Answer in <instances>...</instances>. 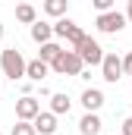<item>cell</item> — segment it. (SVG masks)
<instances>
[{
    "instance_id": "cell-10",
    "label": "cell",
    "mask_w": 132,
    "mask_h": 135,
    "mask_svg": "<svg viewBox=\"0 0 132 135\" xmlns=\"http://www.w3.org/2000/svg\"><path fill=\"white\" fill-rule=\"evenodd\" d=\"M101 129H104L101 116L91 113V110H85V116L79 119V132H82V135H101Z\"/></svg>"
},
{
    "instance_id": "cell-9",
    "label": "cell",
    "mask_w": 132,
    "mask_h": 135,
    "mask_svg": "<svg viewBox=\"0 0 132 135\" xmlns=\"http://www.w3.org/2000/svg\"><path fill=\"white\" fill-rule=\"evenodd\" d=\"M79 101H82V107H85V110H91V113H98L101 107H104V101H107V98H104V91H101V88H85Z\"/></svg>"
},
{
    "instance_id": "cell-3",
    "label": "cell",
    "mask_w": 132,
    "mask_h": 135,
    "mask_svg": "<svg viewBox=\"0 0 132 135\" xmlns=\"http://www.w3.org/2000/svg\"><path fill=\"white\" fill-rule=\"evenodd\" d=\"M95 25H98L101 35H116V32H123V28L129 25V19H126V13H120V9H107V13H98Z\"/></svg>"
},
{
    "instance_id": "cell-7",
    "label": "cell",
    "mask_w": 132,
    "mask_h": 135,
    "mask_svg": "<svg viewBox=\"0 0 132 135\" xmlns=\"http://www.w3.org/2000/svg\"><path fill=\"white\" fill-rule=\"evenodd\" d=\"M38 113H41V104H38V98H32V94H22V98L16 101V119H29V123H32Z\"/></svg>"
},
{
    "instance_id": "cell-11",
    "label": "cell",
    "mask_w": 132,
    "mask_h": 135,
    "mask_svg": "<svg viewBox=\"0 0 132 135\" xmlns=\"http://www.w3.org/2000/svg\"><path fill=\"white\" fill-rule=\"evenodd\" d=\"M29 35H32L35 44H47V41H54V25L50 22H35V25H29Z\"/></svg>"
},
{
    "instance_id": "cell-4",
    "label": "cell",
    "mask_w": 132,
    "mask_h": 135,
    "mask_svg": "<svg viewBox=\"0 0 132 135\" xmlns=\"http://www.w3.org/2000/svg\"><path fill=\"white\" fill-rule=\"evenodd\" d=\"M76 50H79V57L85 60V66H101V63H104V47H101L91 35H85V38L76 44Z\"/></svg>"
},
{
    "instance_id": "cell-21",
    "label": "cell",
    "mask_w": 132,
    "mask_h": 135,
    "mask_svg": "<svg viewBox=\"0 0 132 135\" xmlns=\"http://www.w3.org/2000/svg\"><path fill=\"white\" fill-rule=\"evenodd\" d=\"M126 19L132 22V0H126Z\"/></svg>"
},
{
    "instance_id": "cell-13",
    "label": "cell",
    "mask_w": 132,
    "mask_h": 135,
    "mask_svg": "<svg viewBox=\"0 0 132 135\" xmlns=\"http://www.w3.org/2000/svg\"><path fill=\"white\" fill-rule=\"evenodd\" d=\"M16 19L22 25H35L38 22V9H35L32 3H16Z\"/></svg>"
},
{
    "instance_id": "cell-6",
    "label": "cell",
    "mask_w": 132,
    "mask_h": 135,
    "mask_svg": "<svg viewBox=\"0 0 132 135\" xmlns=\"http://www.w3.org/2000/svg\"><path fill=\"white\" fill-rule=\"evenodd\" d=\"M123 75H126V72H123V57H116V54H104V63H101V79H104L107 85H116Z\"/></svg>"
},
{
    "instance_id": "cell-1",
    "label": "cell",
    "mask_w": 132,
    "mask_h": 135,
    "mask_svg": "<svg viewBox=\"0 0 132 135\" xmlns=\"http://www.w3.org/2000/svg\"><path fill=\"white\" fill-rule=\"evenodd\" d=\"M25 69H29V60L22 57L19 47H6L0 54V72L10 79V82H22L25 79Z\"/></svg>"
},
{
    "instance_id": "cell-12",
    "label": "cell",
    "mask_w": 132,
    "mask_h": 135,
    "mask_svg": "<svg viewBox=\"0 0 132 135\" xmlns=\"http://www.w3.org/2000/svg\"><path fill=\"white\" fill-rule=\"evenodd\" d=\"M47 72H50V63H44V60L38 57V60H29V69H25V79H32L35 85H41V82L47 79Z\"/></svg>"
},
{
    "instance_id": "cell-14",
    "label": "cell",
    "mask_w": 132,
    "mask_h": 135,
    "mask_svg": "<svg viewBox=\"0 0 132 135\" xmlns=\"http://www.w3.org/2000/svg\"><path fill=\"white\" fill-rule=\"evenodd\" d=\"M41 9H44L47 16L60 19V16H66V9H69V0H44V3H41Z\"/></svg>"
},
{
    "instance_id": "cell-5",
    "label": "cell",
    "mask_w": 132,
    "mask_h": 135,
    "mask_svg": "<svg viewBox=\"0 0 132 135\" xmlns=\"http://www.w3.org/2000/svg\"><path fill=\"white\" fill-rule=\"evenodd\" d=\"M54 38H66V41L76 47V44L85 38V32H82V25H79V22H72L69 16H60V19L54 22Z\"/></svg>"
},
{
    "instance_id": "cell-16",
    "label": "cell",
    "mask_w": 132,
    "mask_h": 135,
    "mask_svg": "<svg viewBox=\"0 0 132 135\" xmlns=\"http://www.w3.org/2000/svg\"><path fill=\"white\" fill-rule=\"evenodd\" d=\"M69 107H72V101L66 98L63 91H57V94H50V110H54L57 116H63V113H69Z\"/></svg>"
},
{
    "instance_id": "cell-25",
    "label": "cell",
    "mask_w": 132,
    "mask_h": 135,
    "mask_svg": "<svg viewBox=\"0 0 132 135\" xmlns=\"http://www.w3.org/2000/svg\"><path fill=\"white\" fill-rule=\"evenodd\" d=\"M0 135H3V132H0Z\"/></svg>"
},
{
    "instance_id": "cell-18",
    "label": "cell",
    "mask_w": 132,
    "mask_h": 135,
    "mask_svg": "<svg viewBox=\"0 0 132 135\" xmlns=\"http://www.w3.org/2000/svg\"><path fill=\"white\" fill-rule=\"evenodd\" d=\"M91 3H95V9H98V13H107V9H113V3H116V0H91Z\"/></svg>"
},
{
    "instance_id": "cell-15",
    "label": "cell",
    "mask_w": 132,
    "mask_h": 135,
    "mask_svg": "<svg viewBox=\"0 0 132 135\" xmlns=\"http://www.w3.org/2000/svg\"><path fill=\"white\" fill-rule=\"evenodd\" d=\"M38 47H41V50H38V57H41L44 63H54V60H57V57L63 54V47H60L57 41H47V44H38Z\"/></svg>"
},
{
    "instance_id": "cell-8",
    "label": "cell",
    "mask_w": 132,
    "mask_h": 135,
    "mask_svg": "<svg viewBox=\"0 0 132 135\" xmlns=\"http://www.w3.org/2000/svg\"><path fill=\"white\" fill-rule=\"evenodd\" d=\"M32 123H35V129H38V135H54L57 132V113L54 110H41Z\"/></svg>"
},
{
    "instance_id": "cell-2",
    "label": "cell",
    "mask_w": 132,
    "mask_h": 135,
    "mask_svg": "<svg viewBox=\"0 0 132 135\" xmlns=\"http://www.w3.org/2000/svg\"><path fill=\"white\" fill-rule=\"evenodd\" d=\"M50 72H57V75H82V72H85V60L79 57L76 47H72V50H63V54L50 63Z\"/></svg>"
},
{
    "instance_id": "cell-19",
    "label": "cell",
    "mask_w": 132,
    "mask_h": 135,
    "mask_svg": "<svg viewBox=\"0 0 132 135\" xmlns=\"http://www.w3.org/2000/svg\"><path fill=\"white\" fill-rule=\"evenodd\" d=\"M123 72H126V75H132V50L123 57Z\"/></svg>"
},
{
    "instance_id": "cell-20",
    "label": "cell",
    "mask_w": 132,
    "mask_h": 135,
    "mask_svg": "<svg viewBox=\"0 0 132 135\" xmlns=\"http://www.w3.org/2000/svg\"><path fill=\"white\" fill-rule=\"evenodd\" d=\"M123 135H132V116L123 119Z\"/></svg>"
},
{
    "instance_id": "cell-22",
    "label": "cell",
    "mask_w": 132,
    "mask_h": 135,
    "mask_svg": "<svg viewBox=\"0 0 132 135\" xmlns=\"http://www.w3.org/2000/svg\"><path fill=\"white\" fill-rule=\"evenodd\" d=\"M3 35H6V28H3V22H0V41H3Z\"/></svg>"
},
{
    "instance_id": "cell-24",
    "label": "cell",
    "mask_w": 132,
    "mask_h": 135,
    "mask_svg": "<svg viewBox=\"0 0 132 135\" xmlns=\"http://www.w3.org/2000/svg\"><path fill=\"white\" fill-rule=\"evenodd\" d=\"M0 54H3V50H0Z\"/></svg>"
},
{
    "instance_id": "cell-23",
    "label": "cell",
    "mask_w": 132,
    "mask_h": 135,
    "mask_svg": "<svg viewBox=\"0 0 132 135\" xmlns=\"http://www.w3.org/2000/svg\"><path fill=\"white\" fill-rule=\"evenodd\" d=\"M16 3H29V0H16Z\"/></svg>"
},
{
    "instance_id": "cell-17",
    "label": "cell",
    "mask_w": 132,
    "mask_h": 135,
    "mask_svg": "<svg viewBox=\"0 0 132 135\" xmlns=\"http://www.w3.org/2000/svg\"><path fill=\"white\" fill-rule=\"evenodd\" d=\"M10 135H38V129H35V123H29V119H16V126H13Z\"/></svg>"
}]
</instances>
